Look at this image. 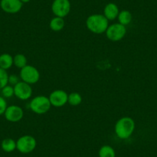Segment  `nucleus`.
<instances>
[{"mask_svg":"<svg viewBox=\"0 0 157 157\" xmlns=\"http://www.w3.org/2000/svg\"><path fill=\"white\" fill-rule=\"evenodd\" d=\"M87 29L96 34L105 33L109 27V20L102 14H93L89 16L86 21Z\"/></svg>","mask_w":157,"mask_h":157,"instance_id":"obj_2","label":"nucleus"},{"mask_svg":"<svg viewBox=\"0 0 157 157\" xmlns=\"http://www.w3.org/2000/svg\"><path fill=\"white\" fill-rule=\"evenodd\" d=\"M19 78L16 75H9V83L11 86H15L19 82Z\"/></svg>","mask_w":157,"mask_h":157,"instance_id":"obj_23","label":"nucleus"},{"mask_svg":"<svg viewBox=\"0 0 157 157\" xmlns=\"http://www.w3.org/2000/svg\"><path fill=\"white\" fill-rule=\"evenodd\" d=\"M5 118L6 120L11 123H17L19 122L24 116V111L19 105H10L6 109Z\"/></svg>","mask_w":157,"mask_h":157,"instance_id":"obj_10","label":"nucleus"},{"mask_svg":"<svg viewBox=\"0 0 157 157\" xmlns=\"http://www.w3.org/2000/svg\"><path fill=\"white\" fill-rule=\"evenodd\" d=\"M99 157H116V152L112 146L109 145L102 146L99 151Z\"/></svg>","mask_w":157,"mask_h":157,"instance_id":"obj_17","label":"nucleus"},{"mask_svg":"<svg viewBox=\"0 0 157 157\" xmlns=\"http://www.w3.org/2000/svg\"><path fill=\"white\" fill-rule=\"evenodd\" d=\"M51 10H52V13L57 17H66L70 13V1L69 0H53L51 6Z\"/></svg>","mask_w":157,"mask_h":157,"instance_id":"obj_7","label":"nucleus"},{"mask_svg":"<svg viewBox=\"0 0 157 157\" xmlns=\"http://www.w3.org/2000/svg\"><path fill=\"white\" fill-rule=\"evenodd\" d=\"M49 97L45 96H38L33 98L29 103L30 109L36 114H44L51 108Z\"/></svg>","mask_w":157,"mask_h":157,"instance_id":"obj_3","label":"nucleus"},{"mask_svg":"<svg viewBox=\"0 0 157 157\" xmlns=\"http://www.w3.org/2000/svg\"><path fill=\"white\" fill-rule=\"evenodd\" d=\"M7 108V103L6 99L3 97L0 96V116L4 114L6 112V109Z\"/></svg>","mask_w":157,"mask_h":157,"instance_id":"obj_22","label":"nucleus"},{"mask_svg":"<svg viewBox=\"0 0 157 157\" xmlns=\"http://www.w3.org/2000/svg\"><path fill=\"white\" fill-rule=\"evenodd\" d=\"M126 28L125 25L120 23H114L109 25L105 31L107 39L112 42L120 41L125 37L126 34Z\"/></svg>","mask_w":157,"mask_h":157,"instance_id":"obj_4","label":"nucleus"},{"mask_svg":"<svg viewBox=\"0 0 157 157\" xmlns=\"http://www.w3.org/2000/svg\"><path fill=\"white\" fill-rule=\"evenodd\" d=\"M120 13L119 7L116 3L109 2L105 6L103 10V15L109 21H113L118 17Z\"/></svg>","mask_w":157,"mask_h":157,"instance_id":"obj_12","label":"nucleus"},{"mask_svg":"<svg viewBox=\"0 0 157 157\" xmlns=\"http://www.w3.org/2000/svg\"><path fill=\"white\" fill-rule=\"evenodd\" d=\"M2 94L3 97L10 98L14 96V87L12 86L11 85L6 86L5 87L2 89Z\"/></svg>","mask_w":157,"mask_h":157,"instance_id":"obj_21","label":"nucleus"},{"mask_svg":"<svg viewBox=\"0 0 157 157\" xmlns=\"http://www.w3.org/2000/svg\"><path fill=\"white\" fill-rule=\"evenodd\" d=\"M82 101V96L78 93H72L68 96V103L72 106H76L81 104Z\"/></svg>","mask_w":157,"mask_h":157,"instance_id":"obj_18","label":"nucleus"},{"mask_svg":"<svg viewBox=\"0 0 157 157\" xmlns=\"http://www.w3.org/2000/svg\"><path fill=\"white\" fill-rule=\"evenodd\" d=\"M22 3L20 0H1L0 7L2 11L9 14H16L22 8Z\"/></svg>","mask_w":157,"mask_h":157,"instance_id":"obj_11","label":"nucleus"},{"mask_svg":"<svg viewBox=\"0 0 157 157\" xmlns=\"http://www.w3.org/2000/svg\"><path fill=\"white\" fill-rule=\"evenodd\" d=\"M2 149L6 152H12L16 149V142L11 138H6L1 143Z\"/></svg>","mask_w":157,"mask_h":157,"instance_id":"obj_16","label":"nucleus"},{"mask_svg":"<svg viewBox=\"0 0 157 157\" xmlns=\"http://www.w3.org/2000/svg\"><path fill=\"white\" fill-rule=\"evenodd\" d=\"M117 18L119 23L126 26V25H129L132 22V13L129 11H128V10H122L121 12H120Z\"/></svg>","mask_w":157,"mask_h":157,"instance_id":"obj_15","label":"nucleus"},{"mask_svg":"<svg viewBox=\"0 0 157 157\" xmlns=\"http://www.w3.org/2000/svg\"><path fill=\"white\" fill-rule=\"evenodd\" d=\"M135 121L131 117L124 116L116 122L115 125V133L118 138L126 140L129 138L135 130Z\"/></svg>","mask_w":157,"mask_h":157,"instance_id":"obj_1","label":"nucleus"},{"mask_svg":"<svg viewBox=\"0 0 157 157\" xmlns=\"http://www.w3.org/2000/svg\"><path fill=\"white\" fill-rule=\"evenodd\" d=\"M49 27L54 32H59L65 27L64 18L56 17L52 18L49 22Z\"/></svg>","mask_w":157,"mask_h":157,"instance_id":"obj_13","label":"nucleus"},{"mask_svg":"<svg viewBox=\"0 0 157 157\" xmlns=\"http://www.w3.org/2000/svg\"><path fill=\"white\" fill-rule=\"evenodd\" d=\"M13 65V57L9 53H3L0 56V68L6 69H10Z\"/></svg>","mask_w":157,"mask_h":157,"instance_id":"obj_14","label":"nucleus"},{"mask_svg":"<svg viewBox=\"0 0 157 157\" xmlns=\"http://www.w3.org/2000/svg\"><path fill=\"white\" fill-rule=\"evenodd\" d=\"M20 1L22 2V3H27V2H30L31 0H20Z\"/></svg>","mask_w":157,"mask_h":157,"instance_id":"obj_24","label":"nucleus"},{"mask_svg":"<svg viewBox=\"0 0 157 157\" xmlns=\"http://www.w3.org/2000/svg\"><path fill=\"white\" fill-rule=\"evenodd\" d=\"M68 96L66 91L56 90L50 93L49 96L51 105L55 107H62L68 102Z\"/></svg>","mask_w":157,"mask_h":157,"instance_id":"obj_9","label":"nucleus"},{"mask_svg":"<svg viewBox=\"0 0 157 157\" xmlns=\"http://www.w3.org/2000/svg\"><path fill=\"white\" fill-rule=\"evenodd\" d=\"M37 142L36 139L29 135H25L19 138L16 142V149L23 154L32 152L36 147Z\"/></svg>","mask_w":157,"mask_h":157,"instance_id":"obj_5","label":"nucleus"},{"mask_svg":"<svg viewBox=\"0 0 157 157\" xmlns=\"http://www.w3.org/2000/svg\"><path fill=\"white\" fill-rule=\"evenodd\" d=\"M20 78L23 82L29 84H35L39 80L40 73L39 70L31 65H27L21 69Z\"/></svg>","mask_w":157,"mask_h":157,"instance_id":"obj_6","label":"nucleus"},{"mask_svg":"<svg viewBox=\"0 0 157 157\" xmlns=\"http://www.w3.org/2000/svg\"><path fill=\"white\" fill-rule=\"evenodd\" d=\"M13 64L19 69H22L27 66V59L23 54H17L13 57Z\"/></svg>","mask_w":157,"mask_h":157,"instance_id":"obj_19","label":"nucleus"},{"mask_svg":"<svg viewBox=\"0 0 157 157\" xmlns=\"http://www.w3.org/2000/svg\"><path fill=\"white\" fill-rule=\"evenodd\" d=\"M14 95L21 100H27L33 95V89L29 84L23 82H19L14 86Z\"/></svg>","mask_w":157,"mask_h":157,"instance_id":"obj_8","label":"nucleus"},{"mask_svg":"<svg viewBox=\"0 0 157 157\" xmlns=\"http://www.w3.org/2000/svg\"><path fill=\"white\" fill-rule=\"evenodd\" d=\"M9 83V75L6 70L0 68V90L8 85Z\"/></svg>","mask_w":157,"mask_h":157,"instance_id":"obj_20","label":"nucleus"}]
</instances>
